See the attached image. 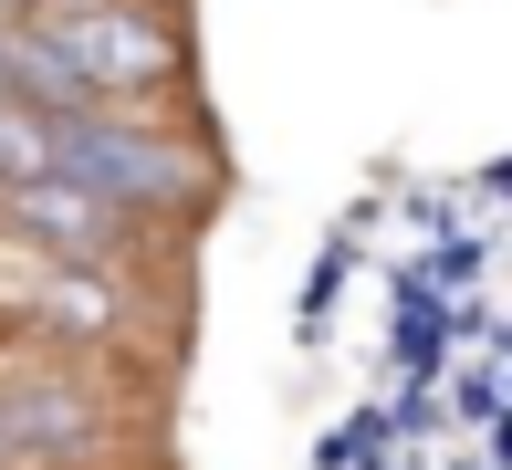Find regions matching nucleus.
Masks as SVG:
<instances>
[{
	"mask_svg": "<svg viewBox=\"0 0 512 470\" xmlns=\"http://www.w3.org/2000/svg\"><path fill=\"white\" fill-rule=\"evenodd\" d=\"M42 168L74 178L84 199H105L115 220H126V209H178V199H199V157H178L168 136L115 126V115H42Z\"/></svg>",
	"mask_w": 512,
	"mask_h": 470,
	"instance_id": "obj_1",
	"label": "nucleus"
},
{
	"mask_svg": "<svg viewBox=\"0 0 512 470\" xmlns=\"http://www.w3.org/2000/svg\"><path fill=\"white\" fill-rule=\"evenodd\" d=\"M32 42L84 105H95V94H147V84H168V63H178L147 11H53V21H32Z\"/></svg>",
	"mask_w": 512,
	"mask_h": 470,
	"instance_id": "obj_2",
	"label": "nucleus"
},
{
	"mask_svg": "<svg viewBox=\"0 0 512 470\" xmlns=\"http://www.w3.org/2000/svg\"><path fill=\"white\" fill-rule=\"evenodd\" d=\"M11 220L32 230V241H53V251H74V262H105V251L126 241V220H115L105 199H84L74 178H53V168L11 188Z\"/></svg>",
	"mask_w": 512,
	"mask_h": 470,
	"instance_id": "obj_3",
	"label": "nucleus"
},
{
	"mask_svg": "<svg viewBox=\"0 0 512 470\" xmlns=\"http://www.w3.org/2000/svg\"><path fill=\"white\" fill-rule=\"evenodd\" d=\"M84 439H95V408H84L74 387H21V397H0V470H11V460H74Z\"/></svg>",
	"mask_w": 512,
	"mask_h": 470,
	"instance_id": "obj_4",
	"label": "nucleus"
},
{
	"mask_svg": "<svg viewBox=\"0 0 512 470\" xmlns=\"http://www.w3.org/2000/svg\"><path fill=\"white\" fill-rule=\"evenodd\" d=\"M0 32H11V0H0Z\"/></svg>",
	"mask_w": 512,
	"mask_h": 470,
	"instance_id": "obj_5",
	"label": "nucleus"
}]
</instances>
